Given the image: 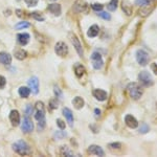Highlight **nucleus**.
<instances>
[{
	"label": "nucleus",
	"instance_id": "obj_44",
	"mask_svg": "<svg viewBox=\"0 0 157 157\" xmlns=\"http://www.w3.org/2000/svg\"><path fill=\"white\" fill-rule=\"evenodd\" d=\"M16 14L18 15V17H22V16H23V15H22V11H21V10H17Z\"/></svg>",
	"mask_w": 157,
	"mask_h": 157
},
{
	"label": "nucleus",
	"instance_id": "obj_17",
	"mask_svg": "<svg viewBox=\"0 0 157 157\" xmlns=\"http://www.w3.org/2000/svg\"><path fill=\"white\" fill-rule=\"evenodd\" d=\"M121 9H123V11L125 12L128 16H131L132 11H133V7L131 6L130 2L127 1V0H123V2H121Z\"/></svg>",
	"mask_w": 157,
	"mask_h": 157
},
{
	"label": "nucleus",
	"instance_id": "obj_20",
	"mask_svg": "<svg viewBox=\"0 0 157 157\" xmlns=\"http://www.w3.org/2000/svg\"><path fill=\"white\" fill-rule=\"evenodd\" d=\"M63 114H64L65 118L67 120V123L69 124L70 126L73 125V114L71 112V110L68 108H64L63 109Z\"/></svg>",
	"mask_w": 157,
	"mask_h": 157
},
{
	"label": "nucleus",
	"instance_id": "obj_27",
	"mask_svg": "<svg viewBox=\"0 0 157 157\" xmlns=\"http://www.w3.org/2000/svg\"><path fill=\"white\" fill-rule=\"evenodd\" d=\"M26 27H29V23L26 21H22V22H19L15 25V29H26Z\"/></svg>",
	"mask_w": 157,
	"mask_h": 157
},
{
	"label": "nucleus",
	"instance_id": "obj_28",
	"mask_svg": "<svg viewBox=\"0 0 157 157\" xmlns=\"http://www.w3.org/2000/svg\"><path fill=\"white\" fill-rule=\"evenodd\" d=\"M60 153L62 156H73V153L69 150V149H67L66 147H62Z\"/></svg>",
	"mask_w": 157,
	"mask_h": 157
},
{
	"label": "nucleus",
	"instance_id": "obj_41",
	"mask_svg": "<svg viewBox=\"0 0 157 157\" xmlns=\"http://www.w3.org/2000/svg\"><path fill=\"white\" fill-rule=\"evenodd\" d=\"M109 147L112 149H121V144L120 143H114V144H110Z\"/></svg>",
	"mask_w": 157,
	"mask_h": 157
},
{
	"label": "nucleus",
	"instance_id": "obj_48",
	"mask_svg": "<svg viewBox=\"0 0 157 157\" xmlns=\"http://www.w3.org/2000/svg\"><path fill=\"white\" fill-rule=\"evenodd\" d=\"M17 1H20V0H17Z\"/></svg>",
	"mask_w": 157,
	"mask_h": 157
},
{
	"label": "nucleus",
	"instance_id": "obj_23",
	"mask_svg": "<svg viewBox=\"0 0 157 157\" xmlns=\"http://www.w3.org/2000/svg\"><path fill=\"white\" fill-rule=\"evenodd\" d=\"M75 72L78 78H81L85 72V67L83 66L82 64H80V63H77V64L75 65Z\"/></svg>",
	"mask_w": 157,
	"mask_h": 157
},
{
	"label": "nucleus",
	"instance_id": "obj_2",
	"mask_svg": "<svg viewBox=\"0 0 157 157\" xmlns=\"http://www.w3.org/2000/svg\"><path fill=\"white\" fill-rule=\"evenodd\" d=\"M13 150L19 155H29L30 153V148L24 140H18L13 145Z\"/></svg>",
	"mask_w": 157,
	"mask_h": 157
},
{
	"label": "nucleus",
	"instance_id": "obj_35",
	"mask_svg": "<svg viewBox=\"0 0 157 157\" xmlns=\"http://www.w3.org/2000/svg\"><path fill=\"white\" fill-rule=\"evenodd\" d=\"M91 7H92V10L93 11H102L103 10V6L101 3H93V4H91Z\"/></svg>",
	"mask_w": 157,
	"mask_h": 157
},
{
	"label": "nucleus",
	"instance_id": "obj_11",
	"mask_svg": "<svg viewBox=\"0 0 157 157\" xmlns=\"http://www.w3.org/2000/svg\"><path fill=\"white\" fill-rule=\"evenodd\" d=\"M125 123L131 129H135L138 127V121L131 114H127L125 116Z\"/></svg>",
	"mask_w": 157,
	"mask_h": 157
},
{
	"label": "nucleus",
	"instance_id": "obj_12",
	"mask_svg": "<svg viewBox=\"0 0 157 157\" xmlns=\"http://www.w3.org/2000/svg\"><path fill=\"white\" fill-rule=\"evenodd\" d=\"M92 94L98 101H101V102L106 101V100H107V98H108L107 92H106L105 90H103V89H94V90H93V92H92Z\"/></svg>",
	"mask_w": 157,
	"mask_h": 157
},
{
	"label": "nucleus",
	"instance_id": "obj_43",
	"mask_svg": "<svg viewBox=\"0 0 157 157\" xmlns=\"http://www.w3.org/2000/svg\"><path fill=\"white\" fill-rule=\"evenodd\" d=\"M55 92H56V94H57L58 97H60V98H62V92H61V90L57 87V86L55 87Z\"/></svg>",
	"mask_w": 157,
	"mask_h": 157
},
{
	"label": "nucleus",
	"instance_id": "obj_9",
	"mask_svg": "<svg viewBox=\"0 0 157 157\" xmlns=\"http://www.w3.org/2000/svg\"><path fill=\"white\" fill-rule=\"evenodd\" d=\"M29 89L32 91L34 94H37L39 92V80L36 77H33L29 78Z\"/></svg>",
	"mask_w": 157,
	"mask_h": 157
},
{
	"label": "nucleus",
	"instance_id": "obj_25",
	"mask_svg": "<svg viewBox=\"0 0 157 157\" xmlns=\"http://www.w3.org/2000/svg\"><path fill=\"white\" fill-rule=\"evenodd\" d=\"M26 52L23 49H18L15 52V57H16V59L18 60H24L25 58H26Z\"/></svg>",
	"mask_w": 157,
	"mask_h": 157
},
{
	"label": "nucleus",
	"instance_id": "obj_1",
	"mask_svg": "<svg viewBox=\"0 0 157 157\" xmlns=\"http://www.w3.org/2000/svg\"><path fill=\"white\" fill-rule=\"evenodd\" d=\"M127 90L130 94V97L133 98V100H139L144 94V90L143 87L140 85L137 84V83H130L127 86Z\"/></svg>",
	"mask_w": 157,
	"mask_h": 157
},
{
	"label": "nucleus",
	"instance_id": "obj_24",
	"mask_svg": "<svg viewBox=\"0 0 157 157\" xmlns=\"http://www.w3.org/2000/svg\"><path fill=\"white\" fill-rule=\"evenodd\" d=\"M18 92H19V95L21 98H29V95L30 93V89H29V88H27V87H20Z\"/></svg>",
	"mask_w": 157,
	"mask_h": 157
},
{
	"label": "nucleus",
	"instance_id": "obj_37",
	"mask_svg": "<svg viewBox=\"0 0 157 157\" xmlns=\"http://www.w3.org/2000/svg\"><path fill=\"white\" fill-rule=\"evenodd\" d=\"M66 136V133H64L63 131H58V132H56L55 133V137L56 138H59V139H61V138H63V137H65Z\"/></svg>",
	"mask_w": 157,
	"mask_h": 157
},
{
	"label": "nucleus",
	"instance_id": "obj_3",
	"mask_svg": "<svg viewBox=\"0 0 157 157\" xmlns=\"http://www.w3.org/2000/svg\"><path fill=\"white\" fill-rule=\"evenodd\" d=\"M138 81L144 87H150L154 84L153 78H152L151 75L148 71H141L138 75Z\"/></svg>",
	"mask_w": 157,
	"mask_h": 157
},
{
	"label": "nucleus",
	"instance_id": "obj_38",
	"mask_svg": "<svg viewBox=\"0 0 157 157\" xmlns=\"http://www.w3.org/2000/svg\"><path fill=\"white\" fill-rule=\"evenodd\" d=\"M38 121H39V123H38V129H39V131H41L45 128V120L43 118V120H40Z\"/></svg>",
	"mask_w": 157,
	"mask_h": 157
},
{
	"label": "nucleus",
	"instance_id": "obj_40",
	"mask_svg": "<svg viewBox=\"0 0 157 157\" xmlns=\"http://www.w3.org/2000/svg\"><path fill=\"white\" fill-rule=\"evenodd\" d=\"M6 84V80L4 77H2V75H0V89H2V88H4V86Z\"/></svg>",
	"mask_w": 157,
	"mask_h": 157
},
{
	"label": "nucleus",
	"instance_id": "obj_13",
	"mask_svg": "<svg viewBox=\"0 0 157 157\" xmlns=\"http://www.w3.org/2000/svg\"><path fill=\"white\" fill-rule=\"evenodd\" d=\"M10 121H11L12 125L14 127H17V126L20 125V114L17 110H12L11 113H10Z\"/></svg>",
	"mask_w": 157,
	"mask_h": 157
},
{
	"label": "nucleus",
	"instance_id": "obj_46",
	"mask_svg": "<svg viewBox=\"0 0 157 157\" xmlns=\"http://www.w3.org/2000/svg\"><path fill=\"white\" fill-rule=\"evenodd\" d=\"M153 1H154V0H148L149 3H151V2H153Z\"/></svg>",
	"mask_w": 157,
	"mask_h": 157
},
{
	"label": "nucleus",
	"instance_id": "obj_34",
	"mask_svg": "<svg viewBox=\"0 0 157 157\" xmlns=\"http://www.w3.org/2000/svg\"><path fill=\"white\" fill-rule=\"evenodd\" d=\"M58 108V101L57 100H52L49 102V110H54V109Z\"/></svg>",
	"mask_w": 157,
	"mask_h": 157
},
{
	"label": "nucleus",
	"instance_id": "obj_19",
	"mask_svg": "<svg viewBox=\"0 0 157 157\" xmlns=\"http://www.w3.org/2000/svg\"><path fill=\"white\" fill-rule=\"evenodd\" d=\"M47 10H48L52 14H54L55 16H59V15L61 14V6L60 4H57V3L49 4V6H47Z\"/></svg>",
	"mask_w": 157,
	"mask_h": 157
},
{
	"label": "nucleus",
	"instance_id": "obj_6",
	"mask_svg": "<svg viewBox=\"0 0 157 157\" xmlns=\"http://www.w3.org/2000/svg\"><path fill=\"white\" fill-rule=\"evenodd\" d=\"M45 117V109L42 102H37L35 106V118L37 121L43 120Z\"/></svg>",
	"mask_w": 157,
	"mask_h": 157
},
{
	"label": "nucleus",
	"instance_id": "obj_31",
	"mask_svg": "<svg viewBox=\"0 0 157 157\" xmlns=\"http://www.w3.org/2000/svg\"><path fill=\"white\" fill-rule=\"evenodd\" d=\"M149 131H150V129H149V126L147 125V124H143V126L139 128V133H141V134L148 133Z\"/></svg>",
	"mask_w": 157,
	"mask_h": 157
},
{
	"label": "nucleus",
	"instance_id": "obj_47",
	"mask_svg": "<svg viewBox=\"0 0 157 157\" xmlns=\"http://www.w3.org/2000/svg\"><path fill=\"white\" fill-rule=\"evenodd\" d=\"M50 1H56V0H50Z\"/></svg>",
	"mask_w": 157,
	"mask_h": 157
},
{
	"label": "nucleus",
	"instance_id": "obj_15",
	"mask_svg": "<svg viewBox=\"0 0 157 157\" xmlns=\"http://www.w3.org/2000/svg\"><path fill=\"white\" fill-rule=\"evenodd\" d=\"M87 10V3L83 0H77L73 6V11L77 13H82Z\"/></svg>",
	"mask_w": 157,
	"mask_h": 157
},
{
	"label": "nucleus",
	"instance_id": "obj_42",
	"mask_svg": "<svg viewBox=\"0 0 157 157\" xmlns=\"http://www.w3.org/2000/svg\"><path fill=\"white\" fill-rule=\"evenodd\" d=\"M151 69L157 75V63H151Z\"/></svg>",
	"mask_w": 157,
	"mask_h": 157
},
{
	"label": "nucleus",
	"instance_id": "obj_7",
	"mask_svg": "<svg viewBox=\"0 0 157 157\" xmlns=\"http://www.w3.org/2000/svg\"><path fill=\"white\" fill-rule=\"evenodd\" d=\"M21 129L24 133H30L32 131H34V124L30 121L29 116H24L23 121L21 124Z\"/></svg>",
	"mask_w": 157,
	"mask_h": 157
},
{
	"label": "nucleus",
	"instance_id": "obj_26",
	"mask_svg": "<svg viewBox=\"0 0 157 157\" xmlns=\"http://www.w3.org/2000/svg\"><path fill=\"white\" fill-rule=\"evenodd\" d=\"M117 4H118V0H111L107 7L110 12H114L115 10L117 9Z\"/></svg>",
	"mask_w": 157,
	"mask_h": 157
},
{
	"label": "nucleus",
	"instance_id": "obj_39",
	"mask_svg": "<svg viewBox=\"0 0 157 157\" xmlns=\"http://www.w3.org/2000/svg\"><path fill=\"white\" fill-rule=\"evenodd\" d=\"M57 125H58V127H59L61 130H64L65 127H66V125H65V123L63 121H61V120H58L57 121Z\"/></svg>",
	"mask_w": 157,
	"mask_h": 157
},
{
	"label": "nucleus",
	"instance_id": "obj_30",
	"mask_svg": "<svg viewBox=\"0 0 157 157\" xmlns=\"http://www.w3.org/2000/svg\"><path fill=\"white\" fill-rule=\"evenodd\" d=\"M25 114H26V116H30L33 114V112H34V107H33L30 104H29V105L26 106V108H25Z\"/></svg>",
	"mask_w": 157,
	"mask_h": 157
},
{
	"label": "nucleus",
	"instance_id": "obj_36",
	"mask_svg": "<svg viewBox=\"0 0 157 157\" xmlns=\"http://www.w3.org/2000/svg\"><path fill=\"white\" fill-rule=\"evenodd\" d=\"M25 3L27 4V6L32 7V6H36L38 4V0H24Z\"/></svg>",
	"mask_w": 157,
	"mask_h": 157
},
{
	"label": "nucleus",
	"instance_id": "obj_29",
	"mask_svg": "<svg viewBox=\"0 0 157 157\" xmlns=\"http://www.w3.org/2000/svg\"><path fill=\"white\" fill-rule=\"evenodd\" d=\"M30 16L33 17L34 19H36L37 21H44V17L42 16L40 13H38V12H34V13H32V15Z\"/></svg>",
	"mask_w": 157,
	"mask_h": 157
},
{
	"label": "nucleus",
	"instance_id": "obj_33",
	"mask_svg": "<svg viewBox=\"0 0 157 157\" xmlns=\"http://www.w3.org/2000/svg\"><path fill=\"white\" fill-rule=\"evenodd\" d=\"M135 4L139 6H149L150 3L148 2V0H135Z\"/></svg>",
	"mask_w": 157,
	"mask_h": 157
},
{
	"label": "nucleus",
	"instance_id": "obj_4",
	"mask_svg": "<svg viewBox=\"0 0 157 157\" xmlns=\"http://www.w3.org/2000/svg\"><path fill=\"white\" fill-rule=\"evenodd\" d=\"M136 60H137L139 65L146 66L150 61V57H149V54L145 49H138L136 52Z\"/></svg>",
	"mask_w": 157,
	"mask_h": 157
},
{
	"label": "nucleus",
	"instance_id": "obj_14",
	"mask_svg": "<svg viewBox=\"0 0 157 157\" xmlns=\"http://www.w3.org/2000/svg\"><path fill=\"white\" fill-rule=\"evenodd\" d=\"M88 153L92 154V155H98V156H105V152L101 147L97 145H92L88 148Z\"/></svg>",
	"mask_w": 157,
	"mask_h": 157
},
{
	"label": "nucleus",
	"instance_id": "obj_16",
	"mask_svg": "<svg viewBox=\"0 0 157 157\" xmlns=\"http://www.w3.org/2000/svg\"><path fill=\"white\" fill-rule=\"evenodd\" d=\"M0 63L3 65H10L12 63V56L7 52H0Z\"/></svg>",
	"mask_w": 157,
	"mask_h": 157
},
{
	"label": "nucleus",
	"instance_id": "obj_10",
	"mask_svg": "<svg viewBox=\"0 0 157 157\" xmlns=\"http://www.w3.org/2000/svg\"><path fill=\"white\" fill-rule=\"evenodd\" d=\"M70 38H71L70 40H71L73 46H75V50L78 52V56H80V57H83V47L80 43V40L78 39L77 36H75V35H72V34H70Z\"/></svg>",
	"mask_w": 157,
	"mask_h": 157
},
{
	"label": "nucleus",
	"instance_id": "obj_32",
	"mask_svg": "<svg viewBox=\"0 0 157 157\" xmlns=\"http://www.w3.org/2000/svg\"><path fill=\"white\" fill-rule=\"evenodd\" d=\"M98 17H100V18H103L105 20H110L111 19L110 14H108V13H106V12H101L100 14H98Z\"/></svg>",
	"mask_w": 157,
	"mask_h": 157
},
{
	"label": "nucleus",
	"instance_id": "obj_18",
	"mask_svg": "<svg viewBox=\"0 0 157 157\" xmlns=\"http://www.w3.org/2000/svg\"><path fill=\"white\" fill-rule=\"evenodd\" d=\"M29 38H30L29 35L25 34V33H23V34H18L17 35V41L21 45H26L29 42Z\"/></svg>",
	"mask_w": 157,
	"mask_h": 157
},
{
	"label": "nucleus",
	"instance_id": "obj_22",
	"mask_svg": "<svg viewBox=\"0 0 157 157\" xmlns=\"http://www.w3.org/2000/svg\"><path fill=\"white\" fill-rule=\"evenodd\" d=\"M72 104H73V106H75V109H82L83 107H84L85 102L81 97H75L72 100Z\"/></svg>",
	"mask_w": 157,
	"mask_h": 157
},
{
	"label": "nucleus",
	"instance_id": "obj_45",
	"mask_svg": "<svg viewBox=\"0 0 157 157\" xmlns=\"http://www.w3.org/2000/svg\"><path fill=\"white\" fill-rule=\"evenodd\" d=\"M94 113H95V115H97V116H100V114H101V111L98 110V109H95V110H94Z\"/></svg>",
	"mask_w": 157,
	"mask_h": 157
},
{
	"label": "nucleus",
	"instance_id": "obj_5",
	"mask_svg": "<svg viewBox=\"0 0 157 157\" xmlns=\"http://www.w3.org/2000/svg\"><path fill=\"white\" fill-rule=\"evenodd\" d=\"M91 61H92V65H93V68L94 69H101L104 65V61H103V58H102V55L98 52H92L91 55Z\"/></svg>",
	"mask_w": 157,
	"mask_h": 157
},
{
	"label": "nucleus",
	"instance_id": "obj_21",
	"mask_svg": "<svg viewBox=\"0 0 157 157\" xmlns=\"http://www.w3.org/2000/svg\"><path fill=\"white\" fill-rule=\"evenodd\" d=\"M98 33H100V27H98V25H92V26H90L89 29H88L87 36L89 38H94L98 36Z\"/></svg>",
	"mask_w": 157,
	"mask_h": 157
},
{
	"label": "nucleus",
	"instance_id": "obj_8",
	"mask_svg": "<svg viewBox=\"0 0 157 157\" xmlns=\"http://www.w3.org/2000/svg\"><path fill=\"white\" fill-rule=\"evenodd\" d=\"M55 52L60 57H65L68 54V47L64 42H58L55 46Z\"/></svg>",
	"mask_w": 157,
	"mask_h": 157
}]
</instances>
